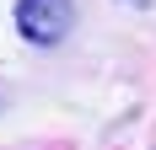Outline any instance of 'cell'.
Here are the masks:
<instances>
[{"label": "cell", "mask_w": 156, "mask_h": 150, "mask_svg": "<svg viewBox=\"0 0 156 150\" xmlns=\"http://www.w3.org/2000/svg\"><path fill=\"white\" fill-rule=\"evenodd\" d=\"M16 32L38 48L59 43L70 32V0H16Z\"/></svg>", "instance_id": "6da1fadb"}, {"label": "cell", "mask_w": 156, "mask_h": 150, "mask_svg": "<svg viewBox=\"0 0 156 150\" xmlns=\"http://www.w3.org/2000/svg\"><path fill=\"white\" fill-rule=\"evenodd\" d=\"M124 5H151V0H124Z\"/></svg>", "instance_id": "7a4b0ae2"}]
</instances>
